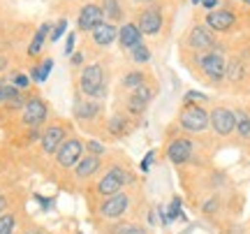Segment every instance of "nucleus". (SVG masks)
<instances>
[{"instance_id":"nucleus-29","label":"nucleus","mask_w":250,"mask_h":234,"mask_svg":"<svg viewBox=\"0 0 250 234\" xmlns=\"http://www.w3.org/2000/svg\"><path fill=\"white\" fill-rule=\"evenodd\" d=\"M86 149L90 151V155H98V158L104 153V146L100 144V142H88V144H86Z\"/></svg>"},{"instance_id":"nucleus-13","label":"nucleus","mask_w":250,"mask_h":234,"mask_svg":"<svg viewBox=\"0 0 250 234\" xmlns=\"http://www.w3.org/2000/svg\"><path fill=\"white\" fill-rule=\"evenodd\" d=\"M151 100H153V88H148L146 84L139 86L137 90H132V93H130V98H127V109H130V114H134V116H137V114H142Z\"/></svg>"},{"instance_id":"nucleus-7","label":"nucleus","mask_w":250,"mask_h":234,"mask_svg":"<svg viewBox=\"0 0 250 234\" xmlns=\"http://www.w3.org/2000/svg\"><path fill=\"white\" fill-rule=\"evenodd\" d=\"M127 207H130V197L121 190V192H116V195H111V197H107L102 202L100 213L104 218H121L127 211Z\"/></svg>"},{"instance_id":"nucleus-32","label":"nucleus","mask_w":250,"mask_h":234,"mask_svg":"<svg viewBox=\"0 0 250 234\" xmlns=\"http://www.w3.org/2000/svg\"><path fill=\"white\" fill-rule=\"evenodd\" d=\"M153 158H155V153H153V151H148V153L144 155L142 165H139V170H142V171H148V170H151V162H153Z\"/></svg>"},{"instance_id":"nucleus-3","label":"nucleus","mask_w":250,"mask_h":234,"mask_svg":"<svg viewBox=\"0 0 250 234\" xmlns=\"http://www.w3.org/2000/svg\"><path fill=\"white\" fill-rule=\"evenodd\" d=\"M81 90L90 95V98H102L104 95V74H102V65H88L83 74H81Z\"/></svg>"},{"instance_id":"nucleus-22","label":"nucleus","mask_w":250,"mask_h":234,"mask_svg":"<svg viewBox=\"0 0 250 234\" xmlns=\"http://www.w3.org/2000/svg\"><path fill=\"white\" fill-rule=\"evenodd\" d=\"M51 67H54V61H51V58H46L40 67H33V79L35 81H46L49 72H51Z\"/></svg>"},{"instance_id":"nucleus-39","label":"nucleus","mask_w":250,"mask_h":234,"mask_svg":"<svg viewBox=\"0 0 250 234\" xmlns=\"http://www.w3.org/2000/svg\"><path fill=\"white\" fill-rule=\"evenodd\" d=\"M5 207H7V199H5V197H2V195H0V211H2V209H5Z\"/></svg>"},{"instance_id":"nucleus-26","label":"nucleus","mask_w":250,"mask_h":234,"mask_svg":"<svg viewBox=\"0 0 250 234\" xmlns=\"http://www.w3.org/2000/svg\"><path fill=\"white\" fill-rule=\"evenodd\" d=\"M114 234H148L142 225H134V223H121L114 230Z\"/></svg>"},{"instance_id":"nucleus-20","label":"nucleus","mask_w":250,"mask_h":234,"mask_svg":"<svg viewBox=\"0 0 250 234\" xmlns=\"http://www.w3.org/2000/svg\"><path fill=\"white\" fill-rule=\"evenodd\" d=\"M46 35H49V23H44V26L37 28L35 37H33V42H30V46H28V54H30V56L40 54V49H42V44H44V37Z\"/></svg>"},{"instance_id":"nucleus-41","label":"nucleus","mask_w":250,"mask_h":234,"mask_svg":"<svg viewBox=\"0 0 250 234\" xmlns=\"http://www.w3.org/2000/svg\"><path fill=\"white\" fill-rule=\"evenodd\" d=\"M243 5H248V7H250V0H243Z\"/></svg>"},{"instance_id":"nucleus-18","label":"nucleus","mask_w":250,"mask_h":234,"mask_svg":"<svg viewBox=\"0 0 250 234\" xmlns=\"http://www.w3.org/2000/svg\"><path fill=\"white\" fill-rule=\"evenodd\" d=\"M98 170H100L98 155H86V158H81V160L77 162V176H79V179H88V176H93Z\"/></svg>"},{"instance_id":"nucleus-15","label":"nucleus","mask_w":250,"mask_h":234,"mask_svg":"<svg viewBox=\"0 0 250 234\" xmlns=\"http://www.w3.org/2000/svg\"><path fill=\"white\" fill-rule=\"evenodd\" d=\"M62 142H65L62 126H49L44 130V135H42V149H44V153H56Z\"/></svg>"},{"instance_id":"nucleus-43","label":"nucleus","mask_w":250,"mask_h":234,"mask_svg":"<svg viewBox=\"0 0 250 234\" xmlns=\"http://www.w3.org/2000/svg\"><path fill=\"white\" fill-rule=\"evenodd\" d=\"M0 86H2V81H0Z\"/></svg>"},{"instance_id":"nucleus-21","label":"nucleus","mask_w":250,"mask_h":234,"mask_svg":"<svg viewBox=\"0 0 250 234\" xmlns=\"http://www.w3.org/2000/svg\"><path fill=\"white\" fill-rule=\"evenodd\" d=\"M146 84V74L139 72V70H134V72H127L123 77V86L130 90H137L139 86H144Z\"/></svg>"},{"instance_id":"nucleus-35","label":"nucleus","mask_w":250,"mask_h":234,"mask_svg":"<svg viewBox=\"0 0 250 234\" xmlns=\"http://www.w3.org/2000/svg\"><path fill=\"white\" fill-rule=\"evenodd\" d=\"M72 49H74V35H67V44H65V54L70 56Z\"/></svg>"},{"instance_id":"nucleus-17","label":"nucleus","mask_w":250,"mask_h":234,"mask_svg":"<svg viewBox=\"0 0 250 234\" xmlns=\"http://www.w3.org/2000/svg\"><path fill=\"white\" fill-rule=\"evenodd\" d=\"M116 37H118V30L114 23H100V26L93 30V42L98 46H109Z\"/></svg>"},{"instance_id":"nucleus-37","label":"nucleus","mask_w":250,"mask_h":234,"mask_svg":"<svg viewBox=\"0 0 250 234\" xmlns=\"http://www.w3.org/2000/svg\"><path fill=\"white\" fill-rule=\"evenodd\" d=\"M186 100L190 102V100H206V95H202V93H188Z\"/></svg>"},{"instance_id":"nucleus-9","label":"nucleus","mask_w":250,"mask_h":234,"mask_svg":"<svg viewBox=\"0 0 250 234\" xmlns=\"http://www.w3.org/2000/svg\"><path fill=\"white\" fill-rule=\"evenodd\" d=\"M188 44L192 46L195 51H211L213 44H215V37L206 26H195L192 30H190Z\"/></svg>"},{"instance_id":"nucleus-34","label":"nucleus","mask_w":250,"mask_h":234,"mask_svg":"<svg viewBox=\"0 0 250 234\" xmlns=\"http://www.w3.org/2000/svg\"><path fill=\"white\" fill-rule=\"evenodd\" d=\"M215 209H218V199H208V202H206V207H204V211L206 213H211V211H215Z\"/></svg>"},{"instance_id":"nucleus-27","label":"nucleus","mask_w":250,"mask_h":234,"mask_svg":"<svg viewBox=\"0 0 250 234\" xmlns=\"http://www.w3.org/2000/svg\"><path fill=\"white\" fill-rule=\"evenodd\" d=\"M14 225H17V218L12 216V213H7V216H0V234H12Z\"/></svg>"},{"instance_id":"nucleus-36","label":"nucleus","mask_w":250,"mask_h":234,"mask_svg":"<svg viewBox=\"0 0 250 234\" xmlns=\"http://www.w3.org/2000/svg\"><path fill=\"white\" fill-rule=\"evenodd\" d=\"M218 2H220V0H202V5H204L206 9H213V7H218Z\"/></svg>"},{"instance_id":"nucleus-23","label":"nucleus","mask_w":250,"mask_h":234,"mask_svg":"<svg viewBox=\"0 0 250 234\" xmlns=\"http://www.w3.org/2000/svg\"><path fill=\"white\" fill-rule=\"evenodd\" d=\"M102 14H104L107 19H121L123 17V12H121V7H118V0H104Z\"/></svg>"},{"instance_id":"nucleus-2","label":"nucleus","mask_w":250,"mask_h":234,"mask_svg":"<svg viewBox=\"0 0 250 234\" xmlns=\"http://www.w3.org/2000/svg\"><path fill=\"white\" fill-rule=\"evenodd\" d=\"M199 67L202 72L208 77L211 81H223L225 74H227V61H225L223 51H206V54L199 56Z\"/></svg>"},{"instance_id":"nucleus-6","label":"nucleus","mask_w":250,"mask_h":234,"mask_svg":"<svg viewBox=\"0 0 250 234\" xmlns=\"http://www.w3.org/2000/svg\"><path fill=\"white\" fill-rule=\"evenodd\" d=\"M81 153H83V144H81L79 139H67L56 151V160H58L61 167H74L81 160Z\"/></svg>"},{"instance_id":"nucleus-40","label":"nucleus","mask_w":250,"mask_h":234,"mask_svg":"<svg viewBox=\"0 0 250 234\" xmlns=\"http://www.w3.org/2000/svg\"><path fill=\"white\" fill-rule=\"evenodd\" d=\"M134 2H151V0H134Z\"/></svg>"},{"instance_id":"nucleus-33","label":"nucleus","mask_w":250,"mask_h":234,"mask_svg":"<svg viewBox=\"0 0 250 234\" xmlns=\"http://www.w3.org/2000/svg\"><path fill=\"white\" fill-rule=\"evenodd\" d=\"M65 30H67V21H65V19H62L61 23H58V26H56V30H54V35H51V40H61L62 37V33H65Z\"/></svg>"},{"instance_id":"nucleus-24","label":"nucleus","mask_w":250,"mask_h":234,"mask_svg":"<svg viewBox=\"0 0 250 234\" xmlns=\"http://www.w3.org/2000/svg\"><path fill=\"white\" fill-rule=\"evenodd\" d=\"M98 105H93V102H81V105H77V116L79 118H93L95 114H98Z\"/></svg>"},{"instance_id":"nucleus-28","label":"nucleus","mask_w":250,"mask_h":234,"mask_svg":"<svg viewBox=\"0 0 250 234\" xmlns=\"http://www.w3.org/2000/svg\"><path fill=\"white\" fill-rule=\"evenodd\" d=\"M125 118L123 116H114L111 121H109V130L114 132V135H121V132H125Z\"/></svg>"},{"instance_id":"nucleus-4","label":"nucleus","mask_w":250,"mask_h":234,"mask_svg":"<svg viewBox=\"0 0 250 234\" xmlns=\"http://www.w3.org/2000/svg\"><path fill=\"white\" fill-rule=\"evenodd\" d=\"M125 183H127V171H125L123 167L114 165V167L98 181V192L104 195V197H111V195H116V192L123 190Z\"/></svg>"},{"instance_id":"nucleus-12","label":"nucleus","mask_w":250,"mask_h":234,"mask_svg":"<svg viewBox=\"0 0 250 234\" xmlns=\"http://www.w3.org/2000/svg\"><path fill=\"white\" fill-rule=\"evenodd\" d=\"M46 118V105L40 98H30L23 105V123L26 126H40Z\"/></svg>"},{"instance_id":"nucleus-25","label":"nucleus","mask_w":250,"mask_h":234,"mask_svg":"<svg viewBox=\"0 0 250 234\" xmlns=\"http://www.w3.org/2000/svg\"><path fill=\"white\" fill-rule=\"evenodd\" d=\"M132 61L134 63H148V61H151V49L144 46V44L134 46L132 49Z\"/></svg>"},{"instance_id":"nucleus-11","label":"nucleus","mask_w":250,"mask_h":234,"mask_svg":"<svg viewBox=\"0 0 250 234\" xmlns=\"http://www.w3.org/2000/svg\"><path fill=\"white\" fill-rule=\"evenodd\" d=\"M234 12L229 9H213L208 17H206V28L208 30H215V33H225V30H229L234 26Z\"/></svg>"},{"instance_id":"nucleus-5","label":"nucleus","mask_w":250,"mask_h":234,"mask_svg":"<svg viewBox=\"0 0 250 234\" xmlns=\"http://www.w3.org/2000/svg\"><path fill=\"white\" fill-rule=\"evenodd\" d=\"M208 126L218 137H229L234 132V111L227 107H215L208 114Z\"/></svg>"},{"instance_id":"nucleus-38","label":"nucleus","mask_w":250,"mask_h":234,"mask_svg":"<svg viewBox=\"0 0 250 234\" xmlns=\"http://www.w3.org/2000/svg\"><path fill=\"white\" fill-rule=\"evenodd\" d=\"M37 202H42V207H44V209L51 207V199H44V197H40V195H37Z\"/></svg>"},{"instance_id":"nucleus-1","label":"nucleus","mask_w":250,"mask_h":234,"mask_svg":"<svg viewBox=\"0 0 250 234\" xmlns=\"http://www.w3.org/2000/svg\"><path fill=\"white\" fill-rule=\"evenodd\" d=\"M179 123L186 132L199 135L208 128V111L204 107H199V105H186L179 116Z\"/></svg>"},{"instance_id":"nucleus-30","label":"nucleus","mask_w":250,"mask_h":234,"mask_svg":"<svg viewBox=\"0 0 250 234\" xmlns=\"http://www.w3.org/2000/svg\"><path fill=\"white\" fill-rule=\"evenodd\" d=\"M176 216H181V199L174 197L171 199V207H169V220H174Z\"/></svg>"},{"instance_id":"nucleus-8","label":"nucleus","mask_w":250,"mask_h":234,"mask_svg":"<svg viewBox=\"0 0 250 234\" xmlns=\"http://www.w3.org/2000/svg\"><path fill=\"white\" fill-rule=\"evenodd\" d=\"M137 28L142 30L144 35H155V33H160V28H162V12L158 7L144 9L142 14H139V23H137Z\"/></svg>"},{"instance_id":"nucleus-42","label":"nucleus","mask_w":250,"mask_h":234,"mask_svg":"<svg viewBox=\"0 0 250 234\" xmlns=\"http://www.w3.org/2000/svg\"><path fill=\"white\" fill-rule=\"evenodd\" d=\"M192 2H195V5H199V2H202V0H192Z\"/></svg>"},{"instance_id":"nucleus-19","label":"nucleus","mask_w":250,"mask_h":234,"mask_svg":"<svg viewBox=\"0 0 250 234\" xmlns=\"http://www.w3.org/2000/svg\"><path fill=\"white\" fill-rule=\"evenodd\" d=\"M234 132H239L243 139H250V116L246 111H234Z\"/></svg>"},{"instance_id":"nucleus-10","label":"nucleus","mask_w":250,"mask_h":234,"mask_svg":"<svg viewBox=\"0 0 250 234\" xmlns=\"http://www.w3.org/2000/svg\"><path fill=\"white\" fill-rule=\"evenodd\" d=\"M192 142L186 139V137H179V139H174L169 146H167V158H169L174 165H183V162L190 160V155H192Z\"/></svg>"},{"instance_id":"nucleus-16","label":"nucleus","mask_w":250,"mask_h":234,"mask_svg":"<svg viewBox=\"0 0 250 234\" xmlns=\"http://www.w3.org/2000/svg\"><path fill=\"white\" fill-rule=\"evenodd\" d=\"M118 42L123 49H134L142 44V30L137 28V23H123V28L118 30Z\"/></svg>"},{"instance_id":"nucleus-14","label":"nucleus","mask_w":250,"mask_h":234,"mask_svg":"<svg viewBox=\"0 0 250 234\" xmlns=\"http://www.w3.org/2000/svg\"><path fill=\"white\" fill-rule=\"evenodd\" d=\"M100 23H104L102 7H98V5H86V7L79 12V28L81 30H95Z\"/></svg>"},{"instance_id":"nucleus-31","label":"nucleus","mask_w":250,"mask_h":234,"mask_svg":"<svg viewBox=\"0 0 250 234\" xmlns=\"http://www.w3.org/2000/svg\"><path fill=\"white\" fill-rule=\"evenodd\" d=\"M12 79H14V84H17L19 88H26L28 84H30V79H28L26 74H21V72H14V77H12Z\"/></svg>"}]
</instances>
